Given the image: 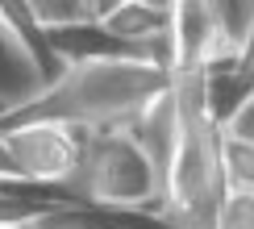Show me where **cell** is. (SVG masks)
<instances>
[{
  "label": "cell",
  "instance_id": "1",
  "mask_svg": "<svg viewBox=\"0 0 254 229\" xmlns=\"http://www.w3.org/2000/svg\"><path fill=\"white\" fill-rule=\"evenodd\" d=\"M175 71L158 62H75L63 75L42 88L25 104L0 113V129L13 125H38L59 121L75 129H109V125H129L137 113L150 104L158 92H167Z\"/></svg>",
  "mask_w": 254,
  "mask_h": 229
},
{
  "label": "cell",
  "instance_id": "2",
  "mask_svg": "<svg viewBox=\"0 0 254 229\" xmlns=\"http://www.w3.org/2000/svg\"><path fill=\"white\" fill-rule=\"evenodd\" d=\"M175 104H179V138L167 167L163 217L188 229H217L221 204L229 187L221 171V125L208 117L204 71H175Z\"/></svg>",
  "mask_w": 254,
  "mask_h": 229
},
{
  "label": "cell",
  "instance_id": "3",
  "mask_svg": "<svg viewBox=\"0 0 254 229\" xmlns=\"http://www.w3.org/2000/svg\"><path fill=\"white\" fill-rule=\"evenodd\" d=\"M71 187L83 200L121 204V208H158L163 213V171L146 154V146L133 138L129 125L88 129L83 163Z\"/></svg>",
  "mask_w": 254,
  "mask_h": 229
},
{
  "label": "cell",
  "instance_id": "4",
  "mask_svg": "<svg viewBox=\"0 0 254 229\" xmlns=\"http://www.w3.org/2000/svg\"><path fill=\"white\" fill-rule=\"evenodd\" d=\"M0 133H4V146L25 179H46V183L71 187V179H75V171L83 163L88 129L38 121V125H13V129H0Z\"/></svg>",
  "mask_w": 254,
  "mask_h": 229
},
{
  "label": "cell",
  "instance_id": "5",
  "mask_svg": "<svg viewBox=\"0 0 254 229\" xmlns=\"http://www.w3.org/2000/svg\"><path fill=\"white\" fill-rule=\"evenodd\" d=\"M17 229H188L163 217L158 208H121V204H100V200H71V204H50L42 217L17 225Z\"/></svg>",
  "mask_w": 254,
  "mask_h": 229
},
{
  "label": "cell",
  "instance_id": "6",
  "mask_svg": "<svg viewBox=\"0 0 254 229\" xmlns=\"http://www.w3.org/2000/svg\"><path fill=\"white\" fill-rule=\"evenodd\" d=\"M0 17H4L8 34L21 42V50L29 55V62L38 67L42 88H50V83L67 71V62H63V58L55 55V46H50V25L34 13L29 0H0Z\"/></svg>",
  "mask_w": 254,
  "mask_h": 229
},
{
  "label": "cell",
  "instance_id": "7",
  "mask_svg": "<svg viewBox=\"0 0 254 229\" xmlns=\"http://www.w3.org/2000/svg\"><path fill=\"white\" fill-rule=\"evenodd\" d=\"M38 92H42L38 67L29 62V55L21 50V42L8 34L4 17H0V113L13 109V104H25Z\"/></svg>",
  "mask_w": 254,
  "mask_h": 229
},
{
  "label": "cell",
  "instance_id": "8",
  "mask_svg": "<svg viewBox=\"0 0 254 229\" xmlns=\"http://www.w3.org/2000/svg\"><path fill=\"white\" fill-rule=\"evenodd\" d=\"M104 25L125 42H137V46H154V42L171 38V13L150 4V0H125L117 13L104 17Z\"/></svg>",
  "mask_w": 254,
  "mask_h": 229
},
{
  "label": "cell",
  "instance_id": "9",
  "mask_svg": "<svg viewBox=\"0 0 254 229\" xmlns=\"http://www.w3.org/2000/svg\"><path fill=\"white\" fill-rule=\"evenodd\" d=\"M204 8H208L217 38H225L234 50H242V42L250 34V21H254V0H204Z\"/></svg>",
  "mask_w": 254,
  "mask_h": 229
},
{
  "label": "cell",
  "instance_id": "10",
  "mask_svg": "<svg viewBox=\"0 0 254 229\" xmlns=\"http://www.w3.org/2000/svg\"><path fill=\"white\" fill-rule=\"evenodd\" d=\"M221 171H225L229 192H250L254 196V146L221 133Z\"/></svg>",
  "mask_w": 254,
  "mask_h": 229
},
{
  "label": "cell",
  "instance_id": "11",
  "mask_svg": "<svg viewBox=\"0 0 254 229\" xmlns=\"http://www.w3.org/2000/svg\"><path fill=\"white\" fill-rule=\"evenodd\" d=\"M50 204L42 200H25V196H13V192H0V229H17L25 221H34V217H42Z\"/></svg>",
  "mask_w": 254,
  "mask_h": 229
},
{
  "label": "cell",
  "instance_id": "12",
  "mask_svg": "<svg viewBox=\"0 0 254 229\" xmlns=\"http://www.w3.org/2000/svg\"><path fill=\"white\" fill-rule=\"evenodd\" d=\"M217 229H254V196L250 192H229L221 204Z\"/></svg>",
  "mask_w": 254,
  "mask_h": 229
},
{
  "label": "cell",
  "instance_id": "13",
  "mask_svg": "<svg viewBox=\"0 0 254 229\" xmlns=\"http://www.w3.org/2000/svg\"><path fill=\"white\" fill-rule=\"evenodd\" d=\"M34 13L46 21V25H67V21H88L83 13V0H29Z\"/></svg>",
  "mask_w": 254,
  "mask_h": 229
},
{
  "label": "cell",
  "instance_id": "14",
  "mask_svg": "<svg viewBox=\"0 0 254 229\" xmlns=\"http://www.w3.org/2000/svg\"><path fill=\"white\" fill-rule=\"evenodd\" d=\"M225 133H229V138H242V142H250V146H254V96L238 104V113L225 121Z\"/></svg>",
  "mask_w": 254,
  "mask_h": 229
},
{
  "label": "cell",
  "instance_id": "15",
  "mask_svg": "<svg viewBox=\"0 0 254 229\" xmlns=\"http://www.w3.org/2000/svg\"><path fill=\"white\" fill-rule=\"evenodd\" d=\"M234 75L254 88V21H250V34H246V42H242V50L234 58Z\"/></svg>",
  "mask_w": 254,
  "mask_h": 229
},
{
  "label": "cell",
  "instance_id": "16",
  "mask_svg": "<svg viewBox=\"0 0 254 229\" xmlns=\"http://www.w3.org/2000/svg\"><path fill=\"white\" fill-rule=\"evenodd\" d=\"M121 4H125V0H83V13H88L92 21H104L109 13H117Z\"/></svg>",
  "mask_w": 254,
  "mask_h": 229
},
{
  "label": "cell",
  "instance_id": "17",
  "mask_svg": "<svg viewBox=\"0 0 254 229\" xmlns=\"http://www.w3.org/2000/svg\"><path fill=\"white\" fill-rule=\"evenodd\" d=\"M0 179H25V175L17 171V163H13V154H8V146H4V133H0Z\"/></svg>",
  "mask_w": 254,
  "mask_h": 229
}]
</instances>
